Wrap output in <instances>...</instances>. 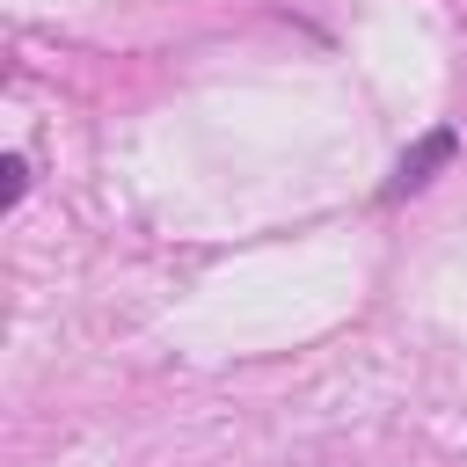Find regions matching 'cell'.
I'll list each match as a JSON object with an SVG mask.
<instances>
[{
	"label": "cell",
	"instance_id": "obj_1",
	"mask_svg": "<svg viewBox=\"0 0 467 467\" xmlns=\"http://www.w3.org/2000/svg\"><path fill=\"white\" fill-rule=\"evenodd\" d=\"M452 153H460V131H452V124H431V131L394 161V175H387V204H401V197H416L423 182H438V168H452Z\"/></svg>",
	"mask_w": 467,
	"mask_h": 467
},
{
	"label": "cell",
	"instance_id": "obj_2",
	"mask_svg": "<svg viewBox=\"0 0 467 467\" xmlns=\"http://www.w3.org/2000/svg\"><path fill=\"white\" fill-rule=\"evenodd\" d=\"M0 175H7V190H0V197L15 204V197H22V182H29V168H22V153H7V168H0Z\"/></svg>",
	"mask_w": 467,
	"mask_h": 467
}]
</instances>
